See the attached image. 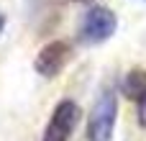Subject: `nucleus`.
<instances>
[{
  "instance_id": "6",
  "label": "nucleus",
  "mask_w": 146,
  "mask_h": 141,
  "mask_svg": "<svg viewBox=\"0 0 146 141\" xmlns=\"http://www.w3.org/2000/svg\"><path fill=\"white\" fill-rule=\"evenodd\" d=\"M3 23H5V21H3V15H0V31H3Z\"/></svg>"
},
{
  "instance_id": "4",
  "label": "nucleus",
  "mask_w": 146,
  "mask_h": 141,
  "mask_svg": "<svg viewBox=\"0 0 146 141\" xmlns=\"http://www.w3.org/2000/svg\"><path fill=\"white\" fill-rule=\"evenodd\" d=\"M69 57H72V49H69L67 41H51V44H46L38 51V57H36V72L41 77L51 80V77H56L64 69V64L69 62Z\"/></svg>"
},
{
  "instance_id": "5",
  "label": "nucleus",
  "mask_w": 146,
  "mask_h": 141,
  "mask_svg": "<svg viewBox=\"0 0 146 141\" xmlns=\"http://www.w3.org/2000/svg\"><path fill=\"white\" fill-rule=\"evenodd\" d=\"M123 92L136 103L139 110V123L146 128V69H131L126 82H123Z\"/></svg>"
},
{
  "instance_id": "3",
  "label": "nucleus",
  "mask_w": 146,
  "mask_h": 141,
  "mask_svg": "<svg viewBox=\"0 0 146 141\" xmlns=\"http://www.w3.org/2000/svg\"><path fill=\"white\" fill-rule=\"evenodd\" d=\"M115 26H118L115 15H113L108 8H103V5H95V8L87 10V15H85V21H82L80 39H82L85 44H100V41L110 39V36L115 33Z\"/></svg>"
},
{
  "instance_id": "2",
  "label": "nucleus",
  "mask_w": 146,
  "mask_h": 141,
  "mask_svg": "<svg viewBox=\"0 0 146 141\" xmlns=\"http://www.w3.org/2000/svg\"><path fill=\"white\" fill-rule=\"evenodd\" d=\"M77 123H80V105L74 100H62L54 108L41 141H69Z\"/></svg>"
},
{
  "instance_id": "1",
  "label": "nucleus",
  "mask_w": 146,
  "mask_h": 141,
  "mask_svg": "<svg viewBox=\"0 0 146 141\" xmlns=\"http://www.w3.org/2000/svg\"><path fill=\"white\" fill-rule=\"evenodd\" d=\"M115 118H118V100H115V92L105 87L90 110L87 141H110L113 128H115Z\"/></svg>"
}]
</instances>
